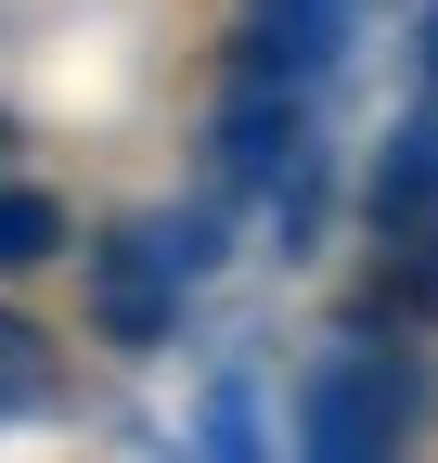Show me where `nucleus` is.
Wrapping results in <instances>:
<instances>
[{
  "instance_id": "obj_1",
  "label": "nucleus",
  "mask_w": 438,
  "mask_h": 463,
  "mask_svg": "<svg viewBox=\"0 0 438 463\" xmlns=\"http://www.w3.org/2000/svg\"><path fill=\"white\" fill-rule=\"evenodd\" d=\"M206 270H219V219H206V206L117 219V232L90 245V335H103V347H168Z\"/></svg>"
},
{
  "instance_id": "obj_2",
  "label": "nucleus",
  "mask_w": 438,
  "mask_h": 463,
  "mask_svg": "<svg viewBox=\"0 0 438 463\" xmlns=\"http://www.w3.org/2000/svg\"><path fill=\"white\" fill-rule=\"evenodd\" d=\"M413 425H425V361H400V347H336L297 386V450L309 463H387Z\"/></svg>"
},
{
  "instance_id": "obj_3",
  "label": "nucleus",
  "mask_w": 438,
  "mask_h": 463,
  "mask_svg": "<svg viewBox=\"0 0 438 463\" xmlns=\"http://www.w3.org/2000/svg\"><path fill=\"white\" fill-rule=\"evenodd\" d=\"M361 219H374V258H387V297L438 309V103H413L387 129V155L361 181Z\"/></svg>"
},
{
  "instance_id": "obj_4",
  "label": "nucleus",
  "mask_w": 438,
  "mask_h": 463,
  "mask_svg": "<svg viewBox=\"0 0 438 463\" xmlns=\"http://www.w3.org/2000/svg\"><path fill=\"white\" fill-rule=\"evenodd\" d=\"M52 258H65V206L26 194V181H0V283H14V270H52Z\"/></svg>"
},
{
  "instance_id": "obj_5",
  "label": "nucleus",
  "mask_w": 438,
  "mask_h": 463,
  "mask_svg": "<svg viewBox=\"0 0 438 463\" xmlns=\"http://www.w3.org/2000/svg\"><path fill=\"white\" fill-rule=\"evenodd\" d=\"M39 399H52V347H39V322H14V309H0V425H14V412H39Z\"/></svg>"
},
{
  "instance_id": "obj_6",
  "label": "nucleus",
  "mask_w": 438,
  "mask_h": 463,
  "mask_svg": "<svg viewBox=\"0 0 438 463\" xmlns=\"http://www.w3.org/2000/svg\"><path fill=\"white\" fill-rule=\"evenodd\" d=\"M425 78H438V14H425Z\"/></svg>"
}]
</instances>
